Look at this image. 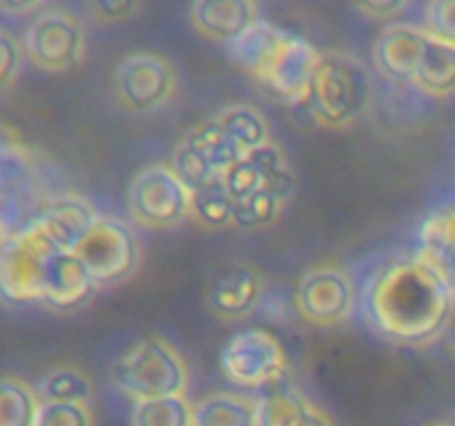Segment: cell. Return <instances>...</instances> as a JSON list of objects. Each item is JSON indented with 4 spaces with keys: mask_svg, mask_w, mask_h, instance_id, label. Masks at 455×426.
<instances>
[{
    "mask_svg": "<svg viewBox=\"0 0 455 426\" xmlns=\"http://www.w3.org/2000/svg\"><path fill=\"white\" fill-rule=\"evenodd\" d=\"M191 406L185 395L136 402L132 426H191Z\"/></svg>",
    "mask_w": 455,
    "mask_h": 426,
    "instance_id": "cell-25",
    "label": "cell"
},
{
    "mask_svg": "<svg viewBox=\"0 0 455 426\" xmlns=\"http://www.w3.org/2000/svg\"><path fill=\"white\" fill-rule=\"evenodd\" d=\"M191 426H258V399L243 393H212L191 406Z\"/></svg>",
    "mask_w": 455,
    "mask_h": 426,
    "instance_id": "cell-18",
    "label": "cell"
},
{
    "mask_svg": "<svg viewBox=\"0 0 455 426\" xmlns=\"http://www.w3.org/2000/svg\"><path fill=\"white\" fill-rule=\"evenodd\" d=\"M262 280L253 266L235 264L222 271L212 282L207 302L220 318L234 320L247 315L260 300Z\"/></svg>",
    "mask_w": 455,
    "mask_h": 426,
    "instance_id": "cell-15",
    "label": "cell"
},
{
    "mask_svg": "<svg viewBox=\"0 0 455 426\" xmlns=\"http://www.w3.org/2000/svg\"><path fill=\"white\" fill-rule=\"evenodd\" d=\"M0 53H3V71H0V83L3 87H9L12 75L18 71V62H20V47L13 40L9 31H0Z\"/></svg>",
    "mask_w": 455,
    "mask_h": 426,
    "instance_id": "cell-29",
    "label": "cell"
},
{
    "mask_svg": "<svg viewBox=\"0 0 455 426\" xmlns=\"http://www.w3.org/2000/svg\"><path fill=\"white\" fill-rule=\"evenodd\" d=\"M251 146L235 133L222 111L200 120L172 151V167L191 191L225 178L234 164L249 155Z\"/></svg>",
    "mask_w": 455,
    "mask_h": 426,
    "instance_id": "cell-5",
    "label": "cell"
},
{
    "mask_svg": "<svg viewBox=\"0 0 455 426\" xmlns=\"http://www.w3.org/2000/svg\"><path fill=\"white\" fill-rule=\"evenodd\" d=\"M453 297L443 269L418 251L371 275L364 287L363 311L380 335L403 344H425L447 327Z\"/></svg>",
    "mask_w": 455,
    "mask_h": 426,
    "instance_id": "cell-1",
    "label": "cell"
},
{
    "mask_svg": "<svg viewBox=\"0 0 455 426\" xmlns=\"http://www.w3.org/2000/svg\"><path fill=\"white\" fill-rule=\"evenodd\" d=\"M36 426H93V415L83 402H43Z\"/></svg>",
    "mask_w": 455,
    "mask_h": 426,
    "instance_id": "cell-27",
    "label": "cell"
},
{
    "mask_svg": "<svg viewBox=\"0 0 455 426\" xmlns=\"http://www.w3.org/2000/svg\"><path fill=\"white\" fill-rule=\"evenodd\" d=\"M355 12L364 13L367 18H395L409 7L407 3H398V0H387V3H358L354 4Z\"/></svg>",
    "mask_w": 455,
    "mask_h": 426,
    "instance_id": "cell-31",
    "label": "cell"
},
{
    "mask_svg": "<svg viewBox=\"0 0 455 426\" xmlns=\"http://www.w3.org/2000/svg\"><path fill=\"white\" fill-rule=\"evenodd\" d=\"M116 389L133 402L185 395L187 367L182 355L163 337H142L111 367Z\"/></svg>",
    "mask_w": 455,
    "mask_h": 426,
    "instance_id": "cell-6",
    "label": "cell"
},
{
    "mask_svg": "<svg viewBox=\"0 0 455 426\" xmlns=\"http://www.w3.org/2000/svg\"><path fill=\"white\" fill-rule=\"evenodd\" d=\"M429 34L407 25H391L378 36L373 56L380 71L395 80H413Z\"/></svg>",
    "mask_w": 455,
    "mask_h": 426,
    "instance_id": "cell-14",
    "label": "cell"
},
{
    "mask_svg": "<svg viewBox=\"0 0 455 426\" xmlns=\"http://www.w3.org/2000/svg\"><path fill=\"white\" fill-rule=\"evenodd\" d=\"M315 404L283 382L258 398V426H305Z\"/></svg>",
    "mask_w": 455,
    "mask_h": 426,
    "instance_id": "cell-19",
    "label": "cell"
},
{
    "mask_svg": "<svg viewBox=\"0 0 455 426\" xmlns=\"http://www.w3.org/2000/svg\"><path fill=\"white\" fill-rule=\"evenodd\" d=\"M191 20L209 38L231 43L249 29L258 18V4L251 0H198L189 7Z\"/></svg>",
    "mask_w": 455,
    "mask_h": 426,
    "instance_id": "cell-16",
    "label": "cell"
},
{
    "mask_svg": "<svg viewBox=\"0 0 455 426\" xmlns=\"http://www.w3.org/2000/svg\"><path fill=\"white\" fill-rule=\"evenodd\" d=\"M120 105L129 111H151L164 105L176 87L172 62L156 51H133L114 69Z\"/></svg>",
    "mask_w": 455,
    "mask_h": 426,
    "instance_id": "cell-11",
    "label": "cell"
},
{
    "mask_svg": "<svg viewBox=\"0 0 455 426\" xmlns=\"http://www.w3.org/2000/svg\"><path fill=\"white\" fill-rule=\"evenodd\" d=\"M222 182L235 204L244 202L262 191H278V193L291 198L293 189H296L287 155L275 142H267L260 149L244 155L238 164H234L225 173Z\"/></svg>",
    "mask_w": 455,
    "mask_h": 426,
    "instance_id": "cell-13",
    "label": "cell"
},
{
    "mask_svg": "<svg viewBox=\"0 0 455 426\" xmlns=\"http://www.w3.org/2000/svg\"><path fill=\"white\" fill-rule=\"evenodd\" d=\"M194 195L172 164H149L129 185L132 216L149 229H169L191 213Z\"/></svg>",
    "mask_w": 455,
    "mask_h": 426,
    "instance_id": "cell-7",
    "label": "cell"
},
{
    "mask_svg": "<svg viewBox=\"0 0 455 426\" xmlns=\"http://www.w3.org/2000/svg\"><path fill=\"white\" fill-rule=\"evenodd\" d=\"M74 253L96 287L120 282L138 264L136 235L123 220L111 216H98Z\"/></svg>",
    "mask_w": 455,
    "mask_h": 426,
    "instance_id": "cell-9",
    "label": "cell"
},
{
    "mask_svg": "<svg viewBox=\"0 0 455 426\" xmlns=\"http://www.w3.org/2000/svg\"><path fill=\"white\" fill-rule=\"evenodd\" d=\"M427 426H453V424H447V422H434V424H427Z\"/></svg>",
    "mask_w": 455,
    "mask_h": 426,
    "instance_id": "cell-33",
    "label": "cell"
},
{
    "mask_svg": "<svg viewBox=\"0 0 455 426\" xmlns=\"http://www.w3.org/2000/svg\"><path fill=\"white\" fill-rule=\"evenodd\" d=\"M296 306L307 322L331 327L354 306V282L338 264H315L298 280Z\"/></svg>",
    "mask_w": 455,
    "mask_h": 426,
    "instance_id": "cell-12",
    "label": "cell"
},
{
    "mask_svg": "<svg viewBox=\"0 0 455 426\" xmlns=\"http://www.w3.org/2000/svg\"><path fill=\"white\" fill-rule=\"evenodd\" d=\"M287 200V195L278 193V191H262V193L235 204L234 225L240 229H260V226L271 225Z\"/></svg>",
    "mask_w": 455,
    "mask_h": 426,
    "instance_id": "cell-26",
    "label": "cell"
},
{
    "mask_svg": "<svg viewBox=\"0 0 455 426\" xmlns=\"http://www.w3.org/2000/svg\"><path fill=\"white\" fill-rule=\"evenodd\" d=\"M40 402H83L89 404L93 384L78 367H53L44 371L34 384Z\"/></svg>",
    "mask_w": 455,
    "mask_h": 426,
    "instance_id": "cell-22",
    "label": "cell"
},
{
    "mask_svg": "<svg viewBox=\"0 0 455 426\" xmlns=\"http://www.w3.org/2000/svg\"><path fill=\"white\" fill-rule=\"evenodd\" d=\"M371 102L369 69L345 51L320 53L305 105L324 127H345L358 120Z\"/></svg>",
    "mask_w": 455,
    "mask_h": 426,
    "instance_id": "cell-4",
    "label": "cell"
},
{
    "mask_svg": "<svg viewBox=\"0 0 455 426\" xmlns=\"http://www.w3.org/2000/svg\"><path fill=\"white\" fill-rule=\"evenodd\" d=\"M411 83L434 96H449L455 91V47L429 34L420 65Z\"/></svg>",
    "mask_w": 455,
    "mask_h": 426,
    "instance_id": "cell-20",
    "label": "cell"
},
{
    "mask_svg": "<svg viewBox=\"0 0 455 426\" xmlns=\"http://www.w3.org/2000/svg\"><path fill=\"white\" fill-rule=\"evenodd\" d=\"M25 51L44 71L76 67L84 51V31L78 16L62 7L36 12L25 31Z\"/></svg>",
    "mask_w": 455,
    "mask_h": 426,
    "instance_id": "cell-10",
    "label": "cell"
},
{
    "mask_svg": "<svg viewBox=\"0 0 455 426\" xmlns=\"http://www.w3.org/2000/svg\"><path fill=\"white\" fill-rule=\"evenodd\" d=\"M425 31L455 47V0H434L427 4Z\"/></svg>",
    "mask_w": 455,
    "mask_h": 426,
    "instance_id": "cell-28",
    "label": "cell"
},
{
    "mask_svg": "<svg viewBox=\"0 0 455 426\" xmlns=\"http://www.w3.org/2000/svg\"><path fill=\"white\" fill-rule=\"evenodd\" d=\"M235 65L256 75L283 100L305 102L320 53L302 36L284 31L267 20H256L244 34L227 43Z\"/></svg>",
    "mask_w": 455,
    "mask_h": 426,
    "instance_id": "cell-2",
    "label": "cell"
},
{
    "mask_svg": "<svg viewBox=\"0 0 455 426\" xmlns=\"http://www.w3.org/2000/svg\"><path fill=\"white\" fill-rule=\"evenodd\" d=\"M40 398L31 384L13 375L0 382V426H36Z\"/></svg>",
    "mask_w": 455,
    "mask_h": 426,
    "instance_id": "cell-23",
    "label": "cell"
},
{
    "mask_svg": "<svg viewBox=\"0 0 455 426\" xmlns=\"http://www.w3.org/2000/svg\"><path fill=\"white\" fill-rule=\"evenodd\" d=\"M220 368L234 384L269 389L284 380L287 355L283 344L262 328L234 333L220 351Z\"/></svg>",
    "mask_w": 455,
    "mask_h": 426,
    "instance_id": "cell-8",
    "label": "cell"
},
{
    "mask_svg": "<svg viewBox=\"0 0 455 426\" xmlns=\"http://www.w3.org/2000/svg\"><path fill=\"white\" fill-rule=\"evenodd\" d=\"M191 195H194L191 213H194L204 226L222 229V226L234 225L235 202L229 195V191H227L222 178L220 180H213L209 182V185L200 186V189H194Z\"/></svg>",
    "mask_w": 455,
    "mask_h": 426,
    "instance_id": "cell-24",
    "label": "cell"
},
{
    "mask_svg": "<svg viewBox=\"0 0 455 426\" xmlns=\"http://www.w3.org/2000/svg\"><path fill=\"white\" fill-rule=\"evenodd\" d=\"M38 0H27V3H13V0H0V7L4 9V12H18V13H27V12H34V9H38Z\"/></svg>",
    "mask_w": 455,
    "mask_h": 426,
    "instance_id": "cell-32",
    "label": "cell"
},
{
    "mask_svg": "<svg viewBox=\"0 0 455 426\" xmlns=\"http://www.w3.org/2000/svg\"><path fill=\"white\" fill-rule=\"evenodd\" d=\"M420 253L443 269H455V204L431 213L420 229Z\"/></svg>",
    "mask_w": 455,
    "mask_h": 426,
    "instance_id": "cell-21",
    "label": "cell"
},
{
    "mask_svg": "<svg viewBox=\"0 0 455 426\" xmlns=\"http://www.w3.org/2000/svg\"><path fill=\"white\" fill-rule=\"evenodd\" d=\"M67 253L31 217L3 238L0 296L7 302H47Z\"/></svg>",
    "mask_w": 455,
    "mask_h": 426,
    "instance_id": "cell-3",
    "label": "cell"
},
{
    "mask_svg": "<svg viewBox=\"0 0 455 426\" xmlns=\"http://www.w3.org/2000/svg\"><path fill=\"white\" fill-rule=\"evenodd\" d=\"M34 220L43 226L44 233L58 248L74 251L76 244L98 220V213L78 195H67V198L53 200L44 211L34 216Z\"/></svg>",
    "mask_w": 455,
    "mask_h": 426,
    "instance_id": "cell-17",
    "label": "cell"
},
{
    "mask_svg": "<svg viewBox=\"0 0 455 426\" xmlns=\"http://www.w3.org/2000/svg\"><path fill=\"white\" fill-rule=\"evenodd\" d=\"M96 18L100 20H123V18H129L138 9L136 3L132 0H116V3H93L89 4Z\"/></svg>",
    "mask_w": 455,
    "mask_h": 426,
    "instance_id": "cell-30",
    "label": "cell"
}]
</instances>
